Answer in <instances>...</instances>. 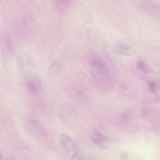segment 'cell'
Instances as JSON below:
<instances>
[{"instance_id":"cell-5","label":"cell","mask_w":160,"mask_h":160,"mask_svg":"<svg viewBox=\"0 0 160 160\" xmlns=\"http://www.w3.org/2000/svg\"><path fill=\"white\" fill-rule=\"evenodd\" d=\"M59 140L62 147L67 152H72L76 147V143L75 141L66 133L61 134L59 136Z\"/></svg>"},{"instance_id":"cell-8","label":"cell","mask_w":160,"mask_h":160,"mask_svg":"<svg viewBox=\"0 0 160 160\" xmlns=\"http://www.w3.org/2000/svg\"><path fill=\"white\" fill-rule=\"evenodd\" d=\"M136 67L140 71L145 72L148 71V66L145 62L142 60H140L137 61L136 64Z\"/></svg>"},{"instance_id":"cell-2","label":"cell","mask_w":160,"mask_h":160,"mask_svg":"<svg viewBox=\"0 0 160 160\" xmlns=\"http://www.w3.org/2000/svg\"><path fill=\"white\" fill-rule=\"evenodd\" d=\"M138 7L142 11L150 16L157 17L159 15V5L153 1H140L138 2Z\"/></svg>"},{"instance_id":"cell-9","label":"cell","mask_w":160,"mask_h":160,"mask_svg":"<svg viewBox=\"0 0 160 160\" xmlns=\"http://www.w3.org/2000/svg\"><path fill=\"white\" fill-rule=\"evenodd\" d=\"M61 66L58 62H54L50 65L49 67V71L52 74L58 73L60 70Z\"/></svg>"},{"instance_id":"cell-10","label":"cell","mask_w":160,"mask_h":160,"mask_svg":"<svg viewBox=\"0 0 160 160\" xmlns=\"http://www.w3.org/2000/svg\"><path fill=\"white\" fill-rule=\"evenodd\" d=\"M94 134L95 137L97 139H98L100 141L107 142L109 140V138L108 137L99 132H94Z\"/></svg>"},{"instance_id":"cell-1","label":"cell","mask_w":160,"mask_h":160,"mask_svg":"<svg viewBox=\"0 0 160 160\" xmlns=\"http://www.w3.org/2000/svg\"><path fill=\"white\" fill-rule=\"evenodd\" d=\"M91 73L96 80L101 85L105 87L111 81V76L107 65L97 53L91 51L88 57Z\"/></svg>"},{"instance_id":"cell-11","label":"cell","mask_w":160,"mask_h":160,"mask_svg":"<svg viewBox=\"0 0 160 160\" xmlns=\"http://www.w3.org/2000/svg\"><path fill=\"white\" fill-rule=\"evenodd\" d=\"M157 88L156 84L153 82H149L148 85V88L149 91L152 93H155Z\"/></svg>"},{"instance_id":"cell-6","label":"cell","mask_w":160,"mask_h":160,"mask_svg":"<svg viewBox=\"0 0 160 160\" xmlns=\"http://www.w3.org/2000/svg\"><path fill=\"white\" fill-rule=\"evenodd\" d=\"M115 51L120 55L124 56H130L134 53V49L128 43L119 42L115 45Z\"/></svg>"},{"instance_id":"cell-12","label":"cell","mask_w":160,"mask_h":160,"mask_svg":"<svg viewBox=\"0 0 160 160\" xmlns=\"http://www.w3.org/2000/svg\"><path fill=\"white\" fill-rule=\"evenodd\" d=\"M129 154L126 151H122L120 154L119 158L120 160H128Z\"/></svg>"},{"instance_id":"cell-13","label":"cell","mask_w":160,"mask_h":160,"mask_svg":"<svg viewBox=\"0 0 160 160\" xmlns=\"http://www.w3.org/2000/svg\"><path fill=\"white\" fill-rule=\"evenodd\" d=\"M2 155L1 153L0 152V160H2Z\"/></svg>"},{"instance_id":"cell-4","label":"cell","mask_w":160,"mask_h":160,"mask_svg":"<svg viewBox=\"0 0 160 160\" xmlns=\"http://www.w3.org/2000/svg\"><path fill=\"white\" fill-rule=\"evenodd\" d=\"M25 124L28 130L34 134L44 133V130L41 123L35 118L28 117L25 120Z\"/></svg>"},{"instance_id":"cell-7","label":"cell","mask_w":160,"mask_h":160,"mask_svg":"<svg viewBox=\"0 0 160 160\" xmlns=\"http://www.w3.org/2000/svg\"><path fill=\"white\" fill-rule=\"evenodd\" d=\"M70 4L69 1L66 0H57L55 2L57 8L62 12H65L68 9Z\"/></svg>"},{"instance_id":"cell-3","label":"cell","mask_w":160,"mask_h":160,"mask_svg":"<svg viewBox=\"0 0 160 160\" xmlns=\"http://www.w3.org/2000/svg\"><path fill=\"white\" fill-rule=\"evenodd\" d=\"M25 84L28 90L33 94H37L41 88V81L35 75H31L26 77L25 80Z\"/></svg>"}]
</instances>
